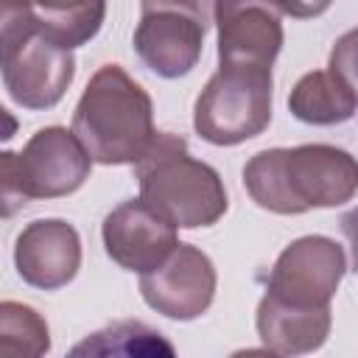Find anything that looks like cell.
I'll return each mask as SVG.
<instances>
[{"label": "cell", "instance_id": "6", "mask_svg": "<svg viewBox=\"0 0 358 358\" xmlns=\"http://www.w3.org/2000/svg\"><path fill=\"white\" fill-rule=\"evenodd\" d=\"M271 70L218 67L193 106V129L213 145L257 137L271 120Z\"/></svg>", "mask_w": 358, "mask_h": 358}, {"label": "cell", "instance_id": "11", "mask_svg": "<svg viewBox=\"0 0 358 358\" xmlns=\"http://www.w3.org/2000/svg\"><path fill=\"white\" fill-rule=\"evenodd\" d=\"M218 67L271 70L282 48V22L274 6L260 3H215Z\"/></svg>", "mask_w": 358, "mask_h": 358}, {"label": "cell", "instance_id": "20", "mask_svg": "<svg viewBox=\"0 0 358 358\" xmlns=\"http://www.w3.org/2000/svg\"><path fill=\"white\" fill-rule=\"evenodd\" d=\"M229 358H282V355H277L271 350H238Z\"/></svg>", "mask_w": 358, "mask_h": 358}, {"label": "cell", "instance_id": "1", "mask_svg": "<svg viewBox=\"0 0 358 358\" xmlns=\"http://www.w3.org/2000/svg\"><path fill=\"white\" fill-rule=\"evenodd\" d=\"M243 187L257 207L280 215L338 207L358 193V159L324 143L266 148L243 165Z\"/></svg>", "mask_w": 358, "mask_h": 358}, {"label": "cell", "instance_id": "14", "mask_svg": "<svg viewBox=\"0 0 358 358\" xmlns=\"http://www.w3.org/2000/svg\"><path fill=\"white\" fill-rule=\"evenodd\" d=\"M288 109L302 123L336 126V123H344L355 115L358 95L336 73L313 70V73H305L294 84V90L288 95Z\"/></svg>", "mask_w": 358, "mask_h": 358}, {"label": "cell", "instance_id": "8", "mask_svg": "<svg viewBox=\"0 0 358 358\" xmlns=\"http://www.w3.org/2000/svg\"><path fill=\"white\" fill-rule=\"evenodd\" d=\"M347 271L344 249L324 235H305L288 243L268 274L266 296L291 308H330Z\"/></svg>", "mask_w": 358, "mask_h": 358}, {"label": "cell", "instance_id": "10", "mask_svg": "<svg viewBox=\"0 0 358 358\" xmlns=\"http://www.w3.org/2000/svg\"><path fill=\"white\" fill-rule=\"evenodd\" d=\"M106 255L126 271L145 274L165 263L179 246L176 227L154 213L143 199H129L117 204L101 227Z\"/></svg>", "mask_w": 358, "mask_h": 358}, {"label": "cell", "instance_id": "9", "mask_svg": "<svg viewBox=\"0 0 358 358\" xmlns=\"http://www.w3.org/2000/svg\"><path fill=\"white\" fill-rule=\"evenodd\" d=\"M140 294L148 308L168 319H199L215 296L213 260L193 243H179L165 263L140 274Z\"/></svg>", "mask_w": 358, "mask_h": 358}, {"label": "cell", "instance_id": "16", "mask_svg": "<svg viewBox=\"0 0 358 358\" xmlns=\"http://www.w3.org/2000/svg\"><path fill=\"white\" fill-rule=\"evenodd\" d=\"M103 3H76V6H31L34 25L53 45L73 50L90 42L103 22Z\"/></svg>", "mask_w": 358, "mask_h": 358}, {"label": "cell", "instance_id": "13", "mask_svg": "<svg viewBox=\"0 0 358 358\" xmlns=\"http://www.w3.org/2000/svg\"><path fill=\"white\" fill-rule=\"evenodd\" d=\"M330 308H291L263 294L257 305V336L266 350L296 358L319 350L330 336Z\"/></svg>", "mask_w": 358, "mask_h": 358}, {"label": "cell", "instance_id": "2", "mask_svg": "<svg viewBox=\"0 0 358 358\" xmlns=\"http://www.w3.org/2000/svg\"><path fill=\"white\" fill-rule=\"evenodd\" d=\"M73 134L92 162L137 165L157 137L148 92L120 64L98 67L76 103Z\"/></svg>", "mask_w": 358, "mask_h": 358}, {"label": "cell", "instance_id": "21", "mask_svg": "<svg viewBox=\"0 0 358 358\" xmlns=\"http://www.w3.org/2000/svg\"><path fill=\"white\" fill-rule=\"evenodd\" d=\"M355 268H358V266H355Z\"/></svg>", "mask_w": 358, "mask_h": 358}, {"label": "cell", "instance_id": "12", "mask_svg": "<svg viewBox=\"0 0 358 358\" xmlns=\"http://www.w3.org/2000/svg\"><path fill=\"white\" fill-rule=\"evenodd\" d=\"M14 266L34 288L56 291L67 285L81 266V241L76 227L62 218L31 221L17 235Z\"/></svg>", "mask_w": 358, "mask_h": 358}, {"label": "cell", "instance_id": "19", "mask_svg": "<svg viewBox=\"0 0 358 358\" xmlns=\"http://www.w3.org/2000/svg\"><path fill=\"white\" fill-rule=\"evenodd\" d=\"M341 232H344V238L352 249V263L358 266V207L341 215Z\"/></svg>", "mask_w": 358, "mask_h": 358}, {"label": "cell", "instance_id": "18", "mask_svg": "<svg viewBox=\"0 0 358 358\" xmlns=\"http://www.w3.org/2000/svg\"><path fill=\"white\" fill-rule=\"evenodd\" d=\"M330 73H336L358 95V28L341 34L330 50Z\"/></svg>", "mask_w": 358, "mask_h": 358}, {"label": "cell", "instance_id": "3", "mask_svg": "<svg viewBox=\"0 0 358 358\" xmlns=\"http://www.w3.org/2000/svg\"><path fill=\"white\" fill-rule=\"evenodd\" d=\"M140 199L179 229L213 227L227 213V190L218 171L190 157L185 137L157 131L134 165Z\"/></svg>", "mask_w": 358, "mask_h": 358}, {"label": "cell", "instance_id": "15", "mask_svg": "<svg viewBox=\"0 0 358 358\" xmlns=\"http://www.w3.org/2000/svg\"><path fill=\"white\" fill-rule=\"evenodd\" d=\"M64 358H179L173 344L145 322H115L81 338Z\"/></svg>", "mask_w": 358, "mask_h": 358}, {"label": "cell", "instance_id": "17", "mask_svg": "<svg viewBox=\"0 0 358 358\" xmlns=\"http://www.w3.org/2000/svg\"><path fill=\"white\" fill-rule=\"evenodd\" d=\"M50 333L45 319L22 305L6 299L0 305V358H45Z\"/></svg>", "mask_w": 358, "mask_h": 358}, {"label": "cell", "instance_id": "7", "mask_svg": "<svg viewBox=\"0 0 358 358\" xmlns=\"http://www.w3.org/2000/svg\"><path fill=\"white\" fill-rule=\"evenodd\" d=\"M204 31V6L199 3H143L134 50L151 73L179 78L196 67Z\"/></svg>", "mask_w": 358, "mask_h": 358}, {"label": "cell", "instance_id": "5", "mask_svg": "<svg viewBox=\"0 0 358 358\" xmlns=\"http://www.w3.org/2000/svg\"><path fill=\"white\" fill-rule=\"evenodd\" d=\"M92 168V157L78 143L73 129L45 126L20 154L6 151L0 157L3 201L6 215H11L28 199H59L76 193Z\"/></svg>", "mask_w": 358, "mask_h": 358}, {"label": "cell", "instance_id": "4", "mask_svg": "<svg viewBox=\"0 0 358 358\" xmlns=\"http://www.w3.org/2000/svg\"><path fill=\"white\" fill-rule=\"evenodd\" d=\"M76 76L73 50L53 45L34 25L31 6L3 8V84L25 109L56 106Z\"/></svg>", "mask_w": 358, "mask_h": 358}]
</instances>
